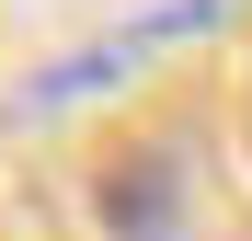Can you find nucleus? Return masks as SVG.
Wrapping results in <instances>:
<instances>
[{"label": "nucleus", "mask_w": 252, "mask_h": 241, "mask_svg": "<svg viewBox=\"0 0 252 241\" xmlns=\"http://www.w3.org/2000/svg\"><path fill=\"white\" fill-rule=\"evenodd\" d=\"M241 0H149L138 23H115V34H92V46H69L46 80L23 92V115H58V103H80V92H103V80H126L149 46H184V34H206V23H229Z\"/></svg>", "instance_id": "f257e3e1"}]
</instances>
